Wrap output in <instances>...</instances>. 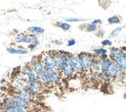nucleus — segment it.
Listing matches in <instances>:
<instances>
[{"instance_id":"nucleus-1","label":"nucleus","mask_w":126,"mask_h":112,"mask_svg":"<svg viewBox=\"0 0 126 112\" xmlns=\"http://www.w3.org/2000/svg\"><path fill=\"white\" fill-rule=\"evenodd\" d=\"M109 57L118 65L120 74H126V56L122 49L118 47H111Z\"/></svg>"},{"instance_id":"nucleus-2","label":"nucleus","mask_w":126,"mask_h":112,"mask_svg":"<svg viewBox=\"0 0 126 112\" xmlns=\"http://www.w3.org/2000/svg\"><path fill=\"white\" fill-rule=\"evenodd\" d=\"M78 57L84 66V71H92V64L94 59V55L87 52H80L78 54Z\"/></svg>"},{"instance_id":"nucleus-3","label":"nucleus","mask_w":126,"mask_h":112,"mask_svg":"<svg viewBox=\"0 0 126 112\" xmlns=\"http://www.w3.org/2000/svg\"><path fill=\"white\" fill-rule=\"evenodd\" d=\"M59 71L61 72V75L63 77L67 78V79L72 78L74 76L76 71L73 67L72 64H71V63L70 62V60H69L68 57L64 60Z\"/></svg>"},{"instance_id":"nucleus-4","label":"nucleus","mask_w":126,"mask_h":112,"mask_svg":"<svg viewBox=\"0 0 126 112\" xmlns=\"http://www.w3.org/2000/svg\"><path fill=\"white\" fill-rule=\"evenodd\" d=\"M120 74L118 66L115 63H113L106 72L102 73V80L105 82H109L111 80H115Z\"/></svg>"},{"instance_id":"nucleus-5","label":"nucleus","mask_w":126,"mask_h":112,"mask_svg":"<svg viewBox=\"0 0 126 112\" xmlns=\"http://www.w3.org/2000/svg\"><path fill=\"white\" fill-rule=\"evenodd\" d=\"M21 74L22 77L27 81H35L39 79V77L36 75L30 64H26L22 68Z\"/></svg>"},{"instance_id":"nucleus-6","label":"nucleus","mask_w":126,"mask_h":112,"mask_svg":"<svg viewBox=\"0 0 126 112\" xmlns=\"http://www.w3.org/2000/svg\"><path fill=\"white\" fill-rule=\"evenodd\" d=\"M30 65L32 67L33 70L35 71L36 75L38 76V77H39L40 75H42L43 73L46 71L45 66L43 64L42 58L40 57H35L32 58L31 60Z\"/></svg>"},{"instance_id":"nucleus-7","label":"nucleus","mask_w":126,"mask_h":112,"mask_svg":"<svg viewBox=\"0 0 126 112\" xmlns=\"http://www.w3.org/2000/svg\"><path fill=\"white\" fill-rule=\"evenodd\" d=\"M42 60L45 68H54L57 69V60L55 54L52 53H46L43 55Z\"/></svg>"},{"instance_id":"nucleus-8","label":"nucleus","mask_w":126,"mask_h":112,"mask_svg":"<svg viewBox=\"0 0 126 112\" xmlns=\"http://www.w3.org/2000/svg\"><path fill=\"white\" fill-rule=\"evenodd\" d=\"M47 74L49 75L51 80V83L53 85H58L61 82V74L57 69L54 68H45Z\"/></svg>"},{"instance_id":"nucleus-9","label":"nucleus","mask_w":126,"mask_h":112,"mask_svg":"<svg viewBox=\"0 0 126 112\" xmlns=\"http://www.w3.org/2000/svg\"><path fill=\"white\" fill-rule=\"evenodd\" d=\"M27 84H28V89L33 94L34 97L40 96L43 89V83L40 79L35 81H27Z\"/></svg>"},{"instance_id":"nucleus-10","label":"nucleus","mask_w":126,"mask_h":112,"mask_svg":"<svg viewBox=\"0 0 126 112\" xmlns=\"http://www.w3.org/2000/svg\"><path fill=\"white\" fill-rule=\"evenodd\" d=\"M68 57L70 60V62L71 63V64H72L76 73H78V74H82V73L84 71V66L82 65L79 57H78V55L69 53Z\"/></svg>"},{"instance_id":"nucleus-11","label":"nucleus","mask_w":126,"mask_h":112,"mask_svg":"<svg viewBox=\"0 0 126 112\" xmlns=\"http://www.w3.org/2000/svg\"><path fill=\"white\" fill-rule=\"evenodd\" d=\"M98 59H99V64H100V71L101 73L106 72L109 68V66L114 63V61L108 55L101 56V57H98Z\"/></svg>"},{"instance_id":"nucleus-12","label":"nucleus","mask_w":126,"mask_h":112,"mask_svg":"<svg viewBox=\"0 0 126 112\" xmlns=\"http://www.w3.org/2000/svg\"><path fill=\"white\" fill-rule=\"evenodd\" d=\"M13 97L14 98L15 103L16 104L21 106L22 108H23L26 110L30 108V107H31L30 101H29V100H27L26 98H24L19 93H16V94H13Z\"/></svg>"},{"instance_id":"nucleus-13","label":"nucleus","mask_w":126,"mask_h":112,"mask_svg":"<svg viewBox=\"0 0 126 112\" xmlns=\"http://www.w3.org/2000/svg\"><path fill=\"white\" fill-rule=\"evenodd\" d=\"M14 86L18 90V91L20 92L26 89H28V84H27V80L23 77H18L14 80Z\"/></svg>"},{"instance_id":"nucleus-14","label":"nucleus","mask_w":126,"mask_h":112,"mask_svg":"<svg viewBox=\"0 0 126 112\" xmlns=\"http://www.w3.org/2000/svg\"><path fill=\"white\" fill-rule=\"evenodd\" d=\"M2 112H26V109L18 104H13L9 107L3 108Z\"/></svg>"},{"instance_id":"nucleus-15","label":"nucleus","mask_w":126,"mask_h":112,"mask_svg":"<svg viewBox=\"0 0 126 112\" xmlns=\"http://www.w3.org/2000/svg\"><path fill=\"white\" fill-rule=\"evenodd\" d=\"M6 51L11 54H18V55H26V54H28V53H29L28 50H26V49L12 47H7Z\"/></svg>"},{"instance_id":"nucleus-16","label":"nucleus","mask_w":126,"mask_h":112,"mask_svg":"<svg viewBox=\"0 0 126 112\" xmlns=\"http://www.w3.org/2000/svg\"><path fill=\"white\" fill-rule=\"evenodd\" d=\"M26 30L28 31L29 33H32V34H34L36 36L41 35V34H43V33L45 32V30L43 29V28L40 27V26H35L28 27L26 29Z\"/></svg>"},{"instance_id":"nucleus-17","label":"nucleus","mask_w":126,"mask_h":112,"mask_svg":"<svg viewBox=\"0 0 126 112\" xmlns=\"http://www.w3.org/2000/svg\"><path fill=\"white\" fill-rule=\"evenodd\" d=\"M54 26L63 31H69L71 29V25L67 22H56L54 23Z\"/></svg>"},{"instance_id":"nucleus-18","label":"nucleus","mask_w":126,"mask_h":112,"mask_svg":"<svg viewBox=\"0 0 126 112\" xmlns=\"http://www.w3.org/2000/svg\"><path fill=\"white\" fill-rule=\"evenodd\" d=\"M39 79L42 82V83H43V85L49 86L50 84H52V83H51V80H50V77H49V75L47 74L46 71L43 73L42 75H40L39 77Z\"/></svg>"},{"instance_id":"nucleus-19","label":"nucleus","mask_w":126,"mask_h":112,"mask_svg":"<svg viewBox=\"0 0 126 112\" xmlns=\"http://www.w3.org/2000/svg\"><path fill=\"white\" fill-rule=\"evenodd\" d=\"M19 93L24 98H26L27 100H29V101H32V100H33V98H34L33 94H32L29 89L23 90V91H20V92H19Z\"/></svg>"},{"instance_id":"nucleus-20","label":"nucleus","mask_w":126,"mask_h":112,"mask_svg":"<svg viewBox=\"0 0 126 112\" xmlns=\"http://www.w3.org/2000/svg\"><path fill=\"white\" fill-rule=\"evenodd\" d=\"M91 79L94 82H100L102 80V73L100 71H91Z\"/></svg>"},{"instance_id":"nucleus-21","label":"nucleus","mask_w":126,"mask_h":112,"mask_svg":"<svg viewBox=\"0 0 126 112\" xmlns=\"http://www.w3.org/2000/svg\"><path fill=\"white\" fill-rule=\"evenodd\" d=\"M15 100L14 98L13 97V95H10V96H7L5 97L3 100H2V107L5 108V107H9V106H11L13 104H15Z\"/></svg>"},{"instance_id":"nucleus-22","label":"nucleus","mask_w":126,"mask_h":112,"mask_svg":"<svg viewBox=\"0 0 126 112\" xmlns=\"http://www.w3.org/2000/svg\"><path fill=\"white\" fill-rule=\"evenodd\" d=\"M108 22L110 25H117V24H120L122 22V19L119 16L117 15H114L111 17H109L108 19Z\"/></svg>"},{"instance_id":"nucleus-23","label":"nucleus","mask_w":126,"mask_h":112,"mask_svg":"<svg viewBox=\"0 0 126 112\" xmlns=\"http://www.w3.org/2000/svg\"><path fill=\"white\" fill-rule=\"evenodd\" d=\"M93 53H94L97 57H101L104 55H108V50L104 47H100V48H94L92 49Z\"/></svg>"},{"instance_id":"nucleus-24","label":"nucleus","mask_w":126,"mask_h":112,"mask_svg":"<svg viewBox=\"0 0 126 112\" xmlns=\"http://www.w3.org/2000/svg\"><path fill=\"white\" fill-rule=\"evenodd\" d=\"M123 30V27L122 26H118L116 28L112 30V31L109 33V38H116L120 33H121Z\"/></svg>"},{"instance_id":"nucleus-25","label":"nucleus","mask_w":126,"mask_h":112,"mask_svg":"<svg viewBox=\"0 0 126 112\" xmlns=\"http://www.w3.org/2000/svg\"><path fill=\"white\" fill-rule=\"evenodd\" d=\"M26 36V32H19L14 37V42L16 43H23L24 38Z\"/></svg>"},{"instance_id":"nucleus-26","label":"nucleus","mask_w":126,"mask_h":112,"mask_svg":"<svg viewBox=\"0 0 126 112\" xmlns=\"http://www.w3.org/2000/svg\"><path fill=\"white\" fill-rule=\"evenodd\" d=\"M84 30H85L87 32H94L97 30V26L94 25L92 23H88L86 24Z\"/></svg>"},{"instance_id":"nucleus-27","label":"nucleus","mask_w":126,"mask_h":112,"mask_svg":"<svg viewBox=\"0 0 126 112\" xmlns=\"http://www.w3.org/2000/svg\"><path fill=\"white\" fill-rule=\"evenodd\" d=\"M92 71H100V64L98 57H94L92 64Z\"/></svg>"},{"instance_id":"nucleus-28","label":"nucleus","mask_w":126,"mask_h":112,"mask_svg":"<svg viewBox=\"0 0 126 112\" xmlns=\"http://www.w3.org/2000/svg\"><path fill=\"white\" fill-rule=\"evenodd\" d=\"M115 80H116V82L119 83V84H124L126 82V74H119Z\"/></svg>"},{"instance_id":"nucleus-29","label":"nucleus","mask_w":126,"mask_h":112,"mask_svg":"<svg viewBox=\"0 0 126 112\" xmlns=\"http://www.w3.org/2000/svg\"><path fill=\"white\" fill-rule=\"evenodd\" d=\"M87 19H79V18H65L64 21L67 22H81V21H85Z\"/></svg>"},{"instance_id":"nucleus-30","label":"nucleus","mask_w":126,"mask_h":112,"mask_svg":"<svg viewBox=\"0 0 126 112\" xmlns=\"http://www.w3.org/2000/svg\"><path fill=\"white\" fill-rule=\"evenodd\" d=\"M102 47H111L112 46V41L109 39H105V40H103L101 43Z\"/></svg>"},{"instance_id":"nucleus-31","label":"nucleus","mask_w":126,"mask_h":112,"mask_svg":"<svg viewBox=\"0 0 126 112\" xmlns=\"http://www.w3.org/2000/svg\"><path fill=\"white\" fill-rule=\"evenodd\" d=\"M105 31H104L103 30H101V29L98 30L97 29V30L95 32V36H97V37H99V38H102V37H104V36H105Z\"/></svg>"},{"instance_id":"nucleus-32","label":"nucleus","mask_w":126,"mask_h":112,"mask_svg":"<svg viewBox=\"0 0 126 112\" xmlns=\"http://www.w3.org/2000/svg\"><path fill=\"white\" fill-rule=\"evenodd\" d=\"M75 44H76V40H74V38H70V39H69V40H67V47H70L74 46Z\"/></svg>"},{"instance_id":"nucleus-33","label":"nucleus","mask_w":126,"mask_h":112,"mask_svg":"<svg viewBox=\"0 0 126 112\" xmlns=\"http://www.w3.org/2000/svg\"><path fill=\"white\" fill-rule=\"evenodd\" d=\"M102 20L101 19H94L93 21L91 22V23L94 24V25H96V26H98V25H101L102 24Z\"/></svg>"},{"instance_id":"nucleus-34","label":"nucleus","mask_w":126,"mask_h":112,"mask_svg":"<svg viewBox=\"0 0 126 112\" xmlns=\"http://www.w3.org/2000/svg\"><path fill=\"white\" fill-rule=\"evenodd\" d=\"M121 49H122V50L123 51V53H125V55L126 56V46L122 47H121Z\"/></svg>"}]
</instances>
